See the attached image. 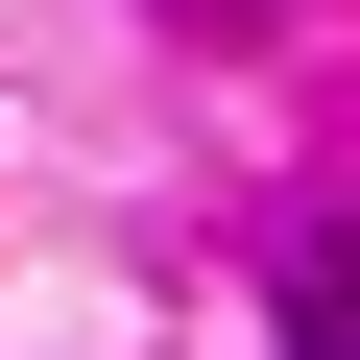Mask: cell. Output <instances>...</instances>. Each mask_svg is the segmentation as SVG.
Returning <instances> with one entry per match:
<instances>
[{
	"label": "cell",
	"instance_id": "obj_1",
	"mask_svg": "<svg viewBox=\"0 0 360 360\" xmlns=\"http://www.w3.org/2000/svg\"><path fill=\"white\" fill-rule=\"evenodd\" d=\"M288 360H360V217L288 240Z\"/></svg>",
	"mask_w": 360,
	"mask_h": 360
}]
</instances>
